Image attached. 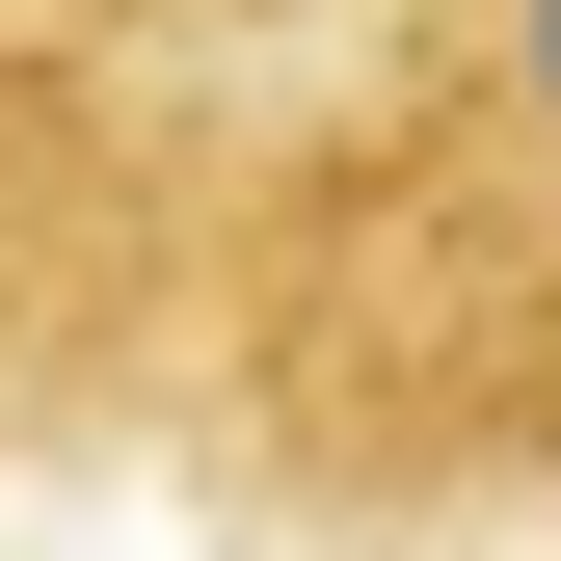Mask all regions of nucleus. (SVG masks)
I'll use <instances>...</instances> for the list:
<instances>
[{
    "label": "nucleus",
    "instance_id": "f257e3e1",
    "mask_svg": "<svg viewBox=\"0 0 561 561\" xmlns=\"http://www.w3.org/2000/svg\"><path fill=\"white\" fill-rule=\"evenodd\" d=\"M508 54H535V107H561V0H508Z\"/></svg>",
    "mask_w": 561,
    "mask_h": 561
}]
</instances>
